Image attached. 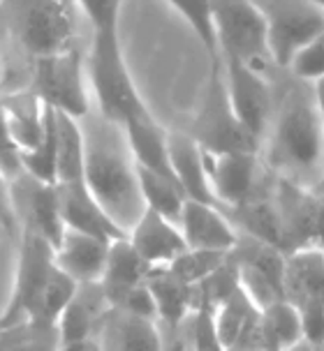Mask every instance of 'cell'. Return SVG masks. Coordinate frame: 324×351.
Masks as SVG:
<instances>
[{
    "label": "cell",
    "instance_id": "obj_8",
    "mask_svg": "<svg viewBox=\"0 0 324 351\" xmlns=\"http://www.w3.org/2000/svg\"><path fill=\"white\" fill-rule=\"evenodd\" d=\"M285 300L301 317L306 342L324 344V254L320 247H303L285 256Z\"/></svg>",
    "mask_w": 324,
    "mask_h": 351
},
{
    "label": "cell",
    "instance_id": "obj_42",
    "mask_svg": "<svg viewBox=\"0 0 324 351\" xmlns=\"http://www.w3.org/2000/svg\"><path fill=\"white\" fill-rule=\"evenodd\" d=\"M313 3L317 5V8H320V10H324V0H313Z\"/></svg>",
    "mask_w": 324,
    "mask_h": 351
},
{
    "label": "cell",
    "instance_id": "obj_15",
    "mask_svg": "<svg viewBox=\"0 0 324 351\" xmlns=\"http://www.w3.org/2000/svg\"><path fill=\"white\" fill-rule=\"evenodd\" d=\"M178 229L183 234L185 245L190 250H204V252L227 254L239 238V231L220 206L195 202V199H185L178 217Z\"/></svg>",
    "mask_w": 324,
    "mask_h": 351
},
{
    "label": "cell",
    "instance_id": "obj_26",
    "mask_svg": "<svg viewBox=\"0 0 324 351\" xmlns=\"http://www.w3.org/2000/svg\"><path fill=\"white\" fill-rule=\"evenodd\" d=\"M56 185L84 180V132L77 118L56 111Z\"/></svg>",
    "mask_w": 324,
    "mask_h": 351
},
{
    "label": "cell",
    "instance_id": "obj_11",
    "mask_svg": "<svg viewBox=\"0 0 324 351\" xmlns=\"http://www.w3.org/2000/svg\"><path fill=\"white\" fill-rule=\"evenodd\" d=\"M227 256L232 259L239 273V285L243 293L253 300L259 310L269 307L278 300H285L283 278H285V252L269 243L239 234L236 245L229 250Z\"/></svg>",
    "mask_w": 324,
    "mask_h": 351
},
{
    "label": "cell",
    "instance_id": "obj_32",
    "mask_svg": "<svg viewBox=\"0 0 324 351\" xmlns=\"http://www.w3.org/2000/svg\"><path fill=\"white\" fill-rule=\"evenodd\" d=\"M167 3L192 26L195 35L199 37V42H202V47L207 49L211 62L220 60L218 58V42H216L213 14H211V0H167Z\"/></svg>",
    "mask_w": 324,
    "mask_h": 351
},
{
    "label": "cell",
    "instance_id": "obj_24",
    "mask_svg": "<svg viewBox=\"0 0 324 351\" xmlns=\"http://www.w3.org/2000/svg\"><path fill=\"white\" fill-rule=\"evenodd\" d=\"M123 132H126L130 155H132L137 167H144L148 171H155V173L165 176V178L176 180V176H174L172 165H170L167 130L155 121L153 114L128 123L126 128H123Z\"/></svg>",
    "mask_w": 324,
    "mask_h": 351
},
{
    "label": "cell",
    "instance_id": "obj_12",
    "mask_svg": "<svg viewBox=\"0 0 324 351\" xmlns=\"http://www.w3.org/2000/svg\"><path fill=\"white\" fill-rule=\"evenodd\" d=\"M218 58L222 65L229 102H232L239 121L259 143L271 121L273 104H276V81L253 72L251 67H246L232 56H218Z\"/></svg>",
    "mask_w": 324,
    "mask_h": 351
},
{
    "label": "cell",
    "instance_id": "obj_34",
    "mask_svg": "<svg viewBox=\"0 0 324 351\" xmlns=\"http://www.w3.org/2000/svg\"><path fill=\"white\" fill-rule=\"evenodd\" d=\"M188 333V347L190 351H227L218 340L216 326H213V312L207 307H195L185 324Z\"/></svg>",
    "mask_w": 324,
    "mask_h": 351
},
{
    "label": "cell",
    "instance_id": "obj_27",
    "mask_svg": "<svg viewBox=\"0 0 324 351\" xmlns=\"http://www.w3.org/2000/svg\"><path fill=\"white\" fill-rule=\"evenodd\" d=\"M259 324L266 351H288L294 344L306 340L301 317L288 300H278V303L259 310Z\"/></svg>",
    "mask_w": 324,
    "mask_h": 351
},
{
    "label": "cell",
    "instance_id": "obj_13",
    "mask_svg": "<svg viewBox=\"0 0 324 351\" xmlns=\"http://www.w3.org/2000/svg\"><path fill=\"white\" fill-rule=\"evenodd\" d=\"M207 155V176L209 187L216 204L222 210L234 208L251 199L266 180L271 171L264 167L259 153H222Z\"/></svg>",
    "mask_w": 324,
    "mask_h": 351
},
{
    "label": "cell",
    "instance_id": "obj_18",
    "mask_svg": "<svg viewBox=\"0 0 324 351\" xmlns=\"http://www.w3.org/2000/svg\"><path fill=\"white\" fill-rule=\"evenodd\" d=\"M109 243L111 241L65 229L63 238L54 247L56 266L70 275L77 285H95L102 280L104 266H107Z\"/></svg>",
    "mask_w": 324,
    "mask_h": 351
},
{
    "label": "cell",
    "instance_id": "obj_38",
    "mask_svg": "<svg viewBox=\"0 0 324 351\" xmlns=\"http://www.w3.org/2000/svg\"><path fill=\"white\" fill-rule=\"evenodd\" d=\"M0 227H3L12 238H19L21 229H19L14 206H12V192H10V180L0 173Z\"/></svg>",
    "mask_w": 324,
    "mask_h": 351
},
{
    "label": "cell",
    "instance_id": "obj_28",
    "mask_svg": "<svg viewBox=\"0 0 324 351\" xmlns=\"http://www.w3.org/2000/svg\"><path fill=\"white\" fill-rule=\"evenodd\" d=\"M137 180H139L144 208L158 213V215L167 217L174 224H178L181 210H183V204L188 197L183 194L176 180L165 178V176L155 171H148L144 167H137Z\"/></svg>",
    "mask_w": 324,
    "mask_h": 351
},
{
    "label": "cell",
    "instance_id": "obj_31",
    "mask_svg": "<svg viewBox=\"0 0 324 351\" xmlns=\"http://www.w3.org/2000/svg\"><path fill=\"white\" fill-rule=\"evenodd\" d=\"M56 148H58V143H56V111L47 106L45 134H42L40 143L33 150L21 153L23 173L33 176L42 183L56 185Z\"/></svg>",
    "mask_w": 324,
    "mask_h": 351
},
{
    "label": "cell",
    "instance_id": "obj_21",
    "mask_svg": "<svg viewBox=\"0 0 324 351\" xmlns=\"http://www.w3.org/2000/svg\"><path fill=\"white\" fill-rule=\"evenodd\" d=\"M167 148H170L172 171L176 176L185 197L195 199V202H204V204H216L213 194H211V187H209L207 155L199 148V143L192 139L188 132L172 130V132H167Z\"/></svg>",
    "mask_w": 324,
    "mask_h": 351
},
{
    "label": "cell",
    "instance_id": "obj_22",
    "mask_svg": "<svg viewBox=\"0 0 324 351\" xmlns=\"http://www.w3.org/2000/svg\"><path fill=\"white\" fill-rule=\"evenodd\" d=\"M148 273H151V266L141 259L139 252L132 247V243L128 241V236L111 241L107 266H104L102 280H100V287H102L111 310L121 305V300L130 291H135L137 287L144 285Z\"/></svg>",
    "mask_w": 324,
    "mask_h": 351
},
{
    "label": "cell",
    "instance_id": "obj_40",
    "mask_svg": "<svg viewBox=\"0 0 324 351\" xmlns=\"http://www.w3.org/2000/svg\"><path fill=\"white\" fill-rule=\"evenodd\" d=\"M310 88H313V99H315V106H317V114H320L322 123H324V74L320 79L310 81Z\"/></svg>",
    "mask_w": 324,
    "mask_h": 351
},
{
    "label": "cell",
    "instance_id": "obj_20",
    "mask_svg": "<svg viewBox=\"0 0 324 351\" xmlns=\"http://www.w3.org/2000/svg\"><path fill=\"white\" fill-rule=\"evenodd\" d=\"M111 312V305L104 296L100 282L95 285H79L77 293L67 303L58 319L60 344L97 340V330L102 328Z\"/></svg>",
    "mask_w": 324,
    "mask_h": 351
},
{
    "label": "cell",
    "instance_id": "obj_3",
    "mask_svg": "<svg viewBox=\"0 0 324 351\" xmlns=\"http://www.w3.org/2000/svg\"><path fill=\"white\" fill-rule=\"evenodd\" d=\"M81 12L74 0H0V40L28 65L81 47Z\"/></svg>",
    "mask_w": 324,
    "mask_h": 351
},
{
    "label": "cell",
    "instance_id": "obj_16",
    "mask_svg": "<svg viewBox=\"0 0 324 351\" xmlns=\"http://www.w3.org/2000/svg\"><path fill=\"white\" fill-rule=\"evenodd\" d=\"M0 114L21 153L40 143L47 123V104L28 84L8 90L0 88Z\"/></svg>",
    "mask_w": 324,
    "mask_h": 351
},
{
    "label": "cell",
    "instance_id": "obj_9",
    "mask_svg": "<svg viewBox=\"0 0 324 351\" xmlns=\"http://www.w3.org/2000/svg\"><path fill=\"white\" fill-rule=\"evenodd\" d=\"M264 16L273 62L288 70L292 58L324 28V10L313 0H253Z\"/></svg>",
    "mask_w": 324,
    "mask_h": 351
},
{
    "label": "cell",
    "instance_id": "obj_1",
    "mask_svg": "<svg viewBox=\"0 0 324 351\" xmlns=\"http://www.w3.org/2000/svg\"><path fill=\"white\" fill-rule=\"evenodd\" d=\"M259 158L276 178L303 190H317L324 183V123L308 81L288 72V84L276 90Z\"/></svg>",
    "mask_w": 324,
    "mask_h": 351
},
{
    "label": "cell",
    "instance_id": "obj_25",
    "mask_svg": "<svg viewBox=\"0 0 324 351\" xmlns=\"http://www.w3.org/2000/svg\"><path fill=\"white\" fill-rule=\"evenodd\" d=\"M102 330L109 351H162V326L153 319L111 310Z\"/></svg>",
    "mask_w": 324,
    "mask_h": 351
},
{
    "label": "cell",
    "instance_id": "obj_30",
    "mask_svg": "<svg viewBox=\"0 0 324 351\" xmlns=\"http://www.w3.org/2000/svg\"><path fill=\"white\" fill-rule=\"evenodd\" d=\"M259 319V307L243 293L239 287L225 303L213 310V326L218 340L225 349H229L251 326Z\"/></svg>",
    "mask_w": 324,
    "mask_h": 351
},
{
    "label": "cell",
    "instance_id": "obj_10",
    "mask_svg": "<svg viewBox=\"0 0 324 351\" xmlns=\"http://www.w3.org/2000/svg\"><path fill=\"white\" fill-rule=\"evenodd\" d=\"M19 256H16V275L14 289L8 307L0 315V326H10L21 319H33L40 298L45 293L49 278H51L56 259L54 245L47 238L21 231L19 234Z\"/></svg>",
    "mask_w": 324,
    "mask_h": 351
},
{
    "label": "cell",
    "instance_id": "obj_2",
    "mask_svg": "<svg viewBox=\"0 0 324 351\" xmlns=\"http://www.w3.org/2000/svg\"><path fill=\"white\" fill-rule=\"evenodd\" d=\"M84 132V180L95 202L123 231L144 213L137 165L130 155L126 132L121 125L100 116L95 106L81 118Z\"/></svg>",
    "mask_w": 324,
    "mask_h": 351
},
{
    "label": "cell",
    "instance_id": "obj_37",
    "mask_svg": "<svg viewBox=\"0 0 324 351\" xmlns=\"http://www.w3.org/2000/svg\"><path fill=\"white\" fill-rule=\"evenodd\" d=\"M0 173H3L10 183L23 173L21 150H19L14 139L10 136V130H8V125H5L3 114H0Z\"/></svg>",
    "mask_w": 324,
    "mask_h": 351
},
{
    "label": "cell",
    "instance_id": "obj_33",
    "mask_svg": "<svg viewBox=\"0 0 324 351\" xmlns=\"http://www.w3.org/2000/svg\"><path fill=\"white\" fill-rule=\"evenodd\" d=\"M227 254L222 252H204V250H185V252H181L176 259L172 263H167V268L181 278L183 282H188V285L195 287L197 282H202L207 278L209 273H213L218 266H220L222 261H225Z\"/></svg>",
    "mask_w": 324,
    "mask_h": 351
},
{
    "label": "cell",
    "instance_id": "obj_43",
    "mask_svg": "<svg viewBox=\"0 0 324 351\" xmlns=\"http://www.w3.org/2000/svg\"><path fill=\"white\" fill-rule=\"evenodd\" d=\"M317 190H322V192H324V183H322V185H320V187H317Z\"/></svg>",
    "mask_w": 324,
    "mask_h": 351
},
{
    "label": "cell",
    "instance_id": "obj_4",
    "mask_svg": "<svg viewBox=\"0 0 324 351\" xmlns=\"http://www.w3.org/2000/svg\"><path fill=\"white\" fill-rule=\"evenodd\" d=\"M86 77L95 111L107 121L126 128L128 123L151 114L130 77L118 26L91 30V42L86 47Z\"/></svg>",
    "mask_w": 324,
    "mask_h": 351
},
{
    "label": "cell",
    "instance_id": "obj_29",
    "mask_svg": "<svg viewBox=\"0 0 324 351\" xmlns=\"http://www.w3.org/2000/svg\"><path fill=\"white\" fill-rule=\"evenodd\" d=\"M0 351H60L58 324L21 319L0 326Z\"/></svg>",
    "mask_w": 324,
    "mask_h": 351
},
{
    "label": "cell",
    "instance_id": "obj_5",
    "mask_svg": "<svg viewBox=\"0 0 324 351\" xmlns=\"http://www.w3.org/2000/svg\"><path fill=\"white\" fill-rule=\"evenodd\" d=\"M218 56H232L253 72L273 79L283 70L273 62L269 33L253 0H211Z\"/></svg>",
    "mask_w": 324,
    "mask_h": 351
},
{
    "label": "cell",
    "instance_id": "obj_39",
    "mask_svg": "<svg viewBox=\"0 0 324 351\" xmlns=\"http://www.w3.org/2000/svg\"><path fill=\"white\" fill-rule=\"evenodd\" d=\"M162 351H190L185 326H181V328H162Z\"/></svg>",
    "mask_w": 324,
    "mask_h": 351
},
{
    "label": "cell",
    "instance_id": "obj_19",
    "mask_svg": "<svg viewBox=\"0 0 324 351\" xmlns=\"http://www.w3.org/2000/svg\"><path fill=\"white\" fill-rule=\"evenodd\" d=\"M128 241L132 243V247L151 268L167 266L181 252L188 250L178 224L148 208H144L139 219L132 224V229L128 231Z\"/></svg>",
    "mask_w": 324,
    "mask_h": 351
},
{
    "label": "cell",
    "instance_id": "obj_35",
    "mask_svg": "<svg viewBox=\"0 0 324 351\" xmlns=\"http://www.w3.org/2000/svg\"><path fill=\"white\" fill-rule=\"evenodd\" d=\"M288 72L301 81H315L324 74V28L292 58Z\"/></svg>",
    "mask_w": 324,
    "mask_h": 351
},
{
    "label": "cell",
    "instance_id": "obj_36",
    "mask_svg": "<svg viewBox=\"0 0 324 351\" xmlns=\"http://www.w3.org/2000/svg\"><path fill=\"white\" fill-rule=\"evenodd\" d=\"M74 3L89 21L91 30L118 26V12L123 0H74Z\"/></svg>",
    "mask_w": 324,
    "mask_h": 351
},
{
    "label": "cell",
    "instance_id": "obj_14",
    "mask_svg": "<svg viewBox=\"0 0 324 351\" xmlns=\"http://www.w3.org/2000/svg\"><path fill=\"white\" fill-rule=\"evenodd\" d=\"M12 192V206L19 222V229L30 231L56 247L63 238L65 224L60 217V204H58V190L51 183H42L28 173H21L10 183Z\"/></svg>",
    "mask_w": 324,
    "mask_h": 351
},
{
    "label": "cell",
    "instance_id": "obj_23",
    "mask_svg": "<svg viewBox=\"0 0 324 351\" xmlns=\"http://www.w3.org/2000/svg\"><path fill=\"white\" fill-rule=\"evenodd\" d=\"M155 315L162 328H181L195 310V287L176 278L167 266L151 268L146 278Z\"/></svg>",
    "mask_w": 324,
    "mask_h": 351
},
{
    "label": "cell",
    "instance_id": "obj_7",
    "mask_svg": "<svg viewBox=\"0 0 324 351\" xmlns=\"http://www.w3.org/2000/svg\"><path fill=\"white\" fill-rule=\"evenodd\" d=\"M188 134L199 143L204 153H259V143L239 121L232 102L227 97L225 77L220 60L211 62V79L204 93V102L199 106Z\"/></svg>",
    "mask_w": 324,
    "mask_h": 351
},
{
    "label": "cell",
    "instance_id": "obj_41",
    "mask_svg": "<svg viewBox=\"0 0 324 351\" xmlns=\"http://www.w3.org/2000/svg\"><path fill=\"white\" fill-rule=\"evenodd\" d=\"M60 351H102V342L100 340L67 342V344H60Z\"/></svg>",
    "mask_w": 324,
    "mask_h": 351
},
{
    "label": "cell",
    "instance_id": "obj_17",
    "mask_svg": "<svg viewBox=\"0 0 324 351\" xmlns=\"http://www.w3.org/2000/svg\"><path fill=\"white\" fill-rule=\"evenodd\" d=\"M56 190H58L60 217H63L65 229L81 231V234L102 238V241H116V238L128 236L95 202V197L86 187V180L56 185Z\"/></svg>",
    "mask_w": 324,
    "mask_h": 351
},
{
    "label": "cell",
    "instance_id": "obj_6",
    "mask_svg": "<svg viewBox=\"0 0 324 351\" xmlns=\"http://www.w3.org/2000/svg\"><path fill=\"white\" fill-rule=\"evenodd\" d=\"M28 86L54 111L81 121L93 109L86 77V47L33 60L28 65Z\"/></svg>",
    "mask_w": 324,
    "mask_h": 351
}]
</instances>
